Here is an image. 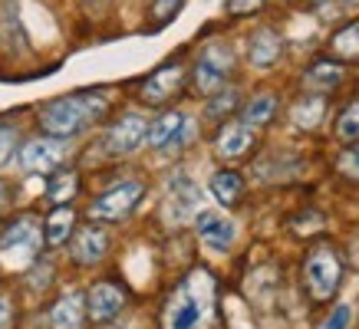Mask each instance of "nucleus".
<instances>
[{"label": "nucleus", "mask_w": 359, "mask_h": 329, "mask_svg": "<svg viewBox=\"0 0 359 329\" xmlns=\"http://www.w3.org/2000/svg\"><path fill=\"white\" fill-rule=\"evenodd\" d=\"M73 224H76V214L66 208V204H60V208L46 218V244H50V247L66 244V237L73 234Z\"/></svg>", "instance_id": "nucleus-20"}, {"label": "nucleus", "mask_w": 359, "mask_h": 329, "mask_svg": "<svg viewBox=\"0 0 359 329\" xmlns=\"http://www.w3.org/2000/svg\"><path fill=\"white\" fill-rule=\"evenodd\" d=\"M250 145H254V129H250L248 122H228V125L218 132L215 148H218L221 158H241Z\"/></svg>", "instance_id": "nucleus-14"}, {"label": "nucleus", "mask_w": 359, "mask_h": 329, "mask_svg": "<svg viewBox=\"0 0 359 329\" xmlns=\"http://www.w3.org/2000/svg\"><path fill=\"white\" fill-rule=\"evenodd\" d=\"M280 50H283L280 36L264 27V30H257L254 40H250V63L257 66V69H271V66L280 59Z\"/></svg>", "instance_id": "nucleus-15"}, {"label": "nucleus", "mask_w": 359, "mask_h": 329, "mask_svg": "<svg viewBox=\"0 0 359 329\" xmlns=\"http://www.w3.org/2000/svg\"><path fill=\"white\" fill-rule=\"evenodd\" d=\"M330 53L337 56V63H353V59H359V20L346 23L343 30L333 33Z\"/></svg>", "instance_id": "nucleus-17"}, {"label": "nucleus", "mask_w": 359, "mask_h": 329, "mask_svg": "<svg viewBox=\"0 0 359 329\" xmlns=\"http://www.w3.org/2000/svg\"><path fill=\"white\" fill-rule=\"evenodd\" d=\"M211 195L218 197L224 208H231V204H238L241 195H244V181H241L238 172H218V175L211 178Z\"/></svg>", "instance_id": "nucleus-19"}, {"label": "nucleus", "mask_w": 359, "mask_h": 329, "mask_svg": "<svg viewBox=\"0 0 359 329\" xmlns=\"http://www.w3.org/2000/svg\"><path fill=\"white\" fill-rule=\"evenodd\" d=\"M337 135L343 142H359V102H349L337 122Z\"/></svg>", "instance_id": "nucleus-24"}, {"label": "nucleus", "mask_w": 359, "mask_h": 329, "mask_svg": "<svg viewBox=\"0 0 359 329\" xmlns=\"http://www.w3.org/2000/svg\"><path fill=\"white\" fill-rule=\"evenodd\" d=\"M109 251V234L99 227V224H86L83 230H76L73 237V257L79 263H99Z\"/></svg>", "instance_id": "nucleus-12"}, {"label": "nucleus", "mask_w": 359, "mask_h": 329, "mask_svg": "<svg viewBox=\"0 0 359 329\" xmlns=\"http://www.w3.org/2000/svg\"><path fill=\"white\" fill-rule=\"evenodd\" d=\"M339 276H343L339 257L330 251L327 244H316L313 251L306 253V263H304L306 293L313 296V300H330V296L337 293Z\"/></svg>", "instance_id": "nucleus-3"}, {"label": "nucleus", "mask_w": 359, "mask_h": 329, "mask_svg": "<svg viewBox=\"0 0 359 329\" xmlns=\"http://www.w3.org/2000/svg\"><path fill=\"white\" fill-rule=\"evenodd\" d=\"M349 326V307H337L333 319L327 323V329H346Z\"/></svg>", "instance_id": "nucleus-30"}, {"label": "nucleus", "mask_w": 359, "mask_h": 329, "mask_svg": "<svg viewBox=\"0 0 359 329\" xmlns=\"http://www.w3.org/2000/svg\"><path fill=\"white\" fill-rule=\"evenodd\" d=\"M106 102H109L106 92H76V96L53 99L40 112V125L53 139H69V135L86 129L93 119H99L102 109H106Z\"/></svg>", "instance_id": "nucleus-1"}, {"label": "nucleus", "mask_w": 359, "mask_h": 329, "mask_svg": "<svg viewBox=\"0 0 359 329\" xmlns=\"http://www.w3.org/2000/svg\"><path fill=\"white\" fill-rule=\"evenodd\" d=\"M182 76H185L182 63H168V66H162V69H155L152 76L145 79L142 89H139L142 102H149V106H162L165 99H172V92L182 86Z\"/></svg>", "instance_id": "nucleus-11"}, {"label": "nucleus", "mask_w": 359, "mask_h": 329, "mask_svg": "<svg viewBox=\"0 0 359 329\" xmlns=\"http://www.w3.org/2000/svg\"><path fill=\"white\" fill-rule=\"evenodd\" d=\"M273 109H277V99L273 96H257V99H250V106L244 109V119L241 122H248L250 129H257V125H267L273 115Z\"/></svg>", "instance_id": "nucleus-22"}, {"label": "nucleus", "mask_w": 359, "mask_h": 329, "mask_svg": "<svg viewBox=\"0 0 359 329\" xmlns=\"http://www.w3.org/2000/svg\"><path fill=\"white\" fill-rule=\"evenodd\" d=\"M294 122L304 125V129H313L323 122V96H313V99H304L294 106Z\"/></svg>", "instance_id": "nucleus-23"}, {"label": "nucleus", "mask_w": 359, "mask_h": 329, "mask_svg": "<svg viewBox=\"0 0 359 329\" xmlns=\"http://www.w3.org/2000/svg\"><path fill=\"white\" fill-rule=\"evenodd\" d=\"M349 4H359V0H349Z\"/></svg>", "instance_id": "nucleus-31"}, {"label": "nucleus", "mask_w": 359, "mask_h": 329, "mask_svg": "<svg viewBox=\"0 0 359 329\" xmlns=\"http://www.w3.org/2000/svg\"><path fill=\"white\" fill-rule=\"evenodd\" d=\"M13 145H17V132H13V129H0V164L13 155Z\"/></svg>", "instance_id": "nucleus-27"}, {"label": "nucleus", "mask_w": 359, "mask_h": 329, "mask_svg": "<svg viewBox=\"0 0 359 329\" xmlns=\"http://www.w3.org/2000/svg\"><path fill=\"white\" fill-rule=\"evenodd\" d=\"M337 168L349 178V181H359V145H353V148H346V152L339 155Z\"/></svg>", "instance_id": "nucleus-25"}, {"label": "nucleus", "mask_w": 359, "mask_h": 329, "mask_svg": "<svg viewBox=\"0 0 359 329\" xmlns=\"http://www.w3.org/2000/svg\"><path fill=\"white\" fill-rule=\"evenodd\" d=\"M261 7L264 0H228V13H254Z\"/></svg>", "instance_id": "nucleus-28"}, {"label": "nucleus", "mask_w": 359, "mask_h": 329, "mask_svg": "<svg viewBox=\"0 0 359 329\" xmlns=\"http://www.w3.org/2000/svg\"><path fill=\"white\" fill-rule=\"evenodd\" d=\"M126 307V290L119 284H96L86 293V313L93 323H109L119 309Z\"/></svg>", "instance_id": "nucleus-9"}, {"label": "nucleus", "mask_w": 359, "mask_h": 329, "mask_svg": "<svg viewBox=\"0 0 359 329\" xmlns=\"http://www.w3.org/2000/svg\"><path fill=\"white\" fill-rule=\"evenodd\" d=\"M76 188H79L76 172H56L53 181H50V188H46V195H50L53 204H66L69 197L76 195Z\"/></svg>", "instance_id": "nucleus-21"}, {"label": "nucleus", "mask_w": 359, "mask_h": 329, "mask_svg": "<svg viewBox=\"0 0 359 329\" xmlns=\"http://www.w3.org/2000/svg\"><path fill=\"white\" fill-rule=\"evenodd\" d=\"M36 253H40V224L33 218L13 220L11 227L4 230V237H0V260L7 267L23 270L27 263H33Z\"/></svg>", "instance_id": "nucleus-4"}, {"label": "nucleus", "mask_w": 359, "mask_h": 329, "mask_svg": "<svg viewBox=\"0 0 359 329\" xmlns=\"http://www.w3.org/2000/svg\"><path fill=\"white\" fill-rule=\"evenodd\" d=\"M339 79H343V66L339 63H330V59H320L306 69L304 83L310 89H320V92H330V89L339 86Z\"/></svg>", "instance_id": "nucleus-18"}, {"label": "nucleus", "mask_w": 359, "mask_h": 329, "mask_svg": "<svg viewBox=\"0 0 359 329\" xmlns=\"http://www.w3.org/2000/svg\"><path fill=\"white\" fill-rule=\"evenodd\" d=\"M201 323V300L195 296L191 284H185L168 300L165 309V329H198Z\"/></svg>", "instance_id": "nucleus-6"}, {"label": "nucleus", "mask_w": 359, "mask_h": 329, "mask_svg": "<svg viewBox=\"0 0 359 329\" xmlns=\"http://www.w3.org/2000/svg\"><path fill=\"white\" fill-rule=\"evenodd\" d=\"M83 309H86L83 293H66L63 300L50 309V323H53V329H79V323H83Z\"/></svg>", "instance_id": "nucleus-16"}, {"label": "nucleus", "mask_w": 359, "mask_h": 329, "mask_svg": "<svg viewBox=\"0 0 359 329\" xmlns=\"http://www.w3.org/2000/svg\"><path fill=\"white\" fill-rule=\"evenodd\" d=\"M13 326V303L11 296L0 293V329H11Z\"/></svg>", "instance_id": "nucleus-29"}, {"label": "nucleus", "mask_w": 359, "mask_h": 329, "mask_svg": "<svg viewBox=\"0 0 359 329\" xmlns=\"http://www.w3.org/2000/svg\"><path fill=\"white\" fill-rule=\"evenodd\" d=\"M145 132H149V125H145V119H142L139 112L122 115V119L106 132V148H109L112 155H129L145 142Z\"/></svg>", "instance_id": "nucleus-7"}, {"label": "nucleus", "mask_w": 359, "mask_h": 329, "mask_svg": "<svg viewBox=\"0 0 359 329\" xmlns=\"http://www.w3.org/2000/svg\"><path fill=\"white\" fill-rule=\"evenodd\" d=\"M178 7H182V0H155V20L168 23L178 13Z\"/></svg>", "instance_id": "nucleus-26"}, {"label": "nucleus", "mask_w": 359, "mask_h": 329, "mask_svg": "<svg viewBox=\"0 0 359 329\" xmlns=\"http://www.w3.org/2000/svg\"><path fill=\"white\" fill-rule=\"evenodd\" d=\"M145 195V185L142 181H119V185H112L106 195H99L93 201V208H89V218L93 220H122L129 218L132 208L142 201Z\"/></svg>", "instance_id": "nucleus-5"}, {"label": "nucleus", "mask_w": 359, "mask_h": 329, "mask_svg": "<svg viewBox=\"0 0 359 329\" xmlns=\"http://www.w3.org/2000/svg\"><path fill=\"white\" fill-rule=\"evenodd\" d=\"M231 69H234V50L228 43H221V40L208 43L195 59V92H201V96L221 92Z\"/></svg>", "instance_id": "nucleus-2"}, {"label": "nucleus", "mask_w": 359, "mask_h": 329, "mask_svg": "<svg viewBox=\"0 0 359 329\" xmlns=\"http://www.w3.org/2000/svg\"><path fill=\"white\" fill-rule=\"evenodd\" d=\"M66 145L63 139H33L20 148V164L27 172H53L63 162Z\"/></svg>", "instance_id": "nucleus-8"}, {"label": "nucleus", "mask_w": 359, "mask_h": 329, "mask_svg": "<svg viewBox=\"0 0 359 329\" xmlns=\"http://www.w3.org/2000/svg\"><path fill=\"white\" fill-rule=\"evenodd\" d=\"M188 132H191L188 115H182V112H165V115H158V119L149 125V132H145V142L152 145V148H172V145L185 142Z\"/></svg>", "instance_id": "nucleus-10"}, {"label": "nucleus", "mask_w": 359, "mask_h": 329, "mask_svg": "<svg viewBox=\"0 0 359 329\" xmlns=\"http://www.w3.org/2000/svg\"><path fill=\"white\" fill-rule=\"evenodd\" d=\"M198 234H201V241L208 247H215V251H228L231 244H234V224L228 218H221L215 211H201L198 214Z\"/></svg>", "instance_id": "nucleus-13"}]
</instances>
